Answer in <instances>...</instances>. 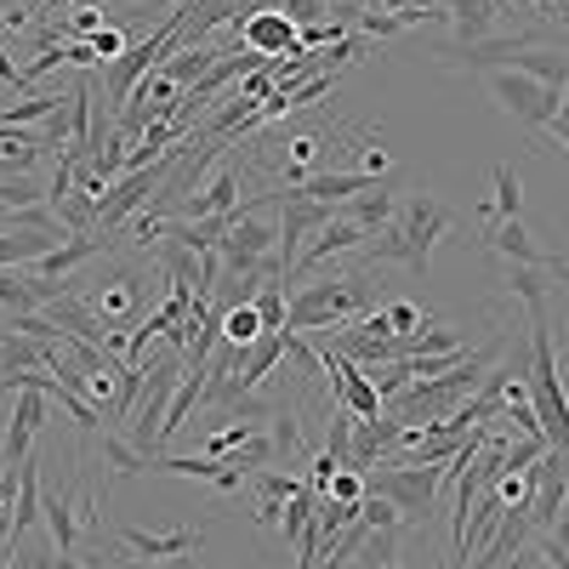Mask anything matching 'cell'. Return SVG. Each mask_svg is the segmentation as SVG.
<instances>
[{
	"instance_id": "10",
	"label": "cell",
	"mask_w": 569,
	"mask_h": 569,
	"mask_svg": "<svg viewBox=\"0 0 569 569\" xmlns=\"http://www.w3.org/2000/svg\"><path fill=\"white\" fill-rule=\"evenodd\" d=\"M246 166L240 160H222L217 166V177L206 182V188H194V200H188V211L182 217H233L246 200Z\"/></svg>"
},
{
	"instance_id": "37",
	"label": "cell",
	"mask_w": 569,
	"mask_h": 569,
	"mask_svg": "<svg viewBox=\"0 0 569 569\" xmlns=\"http://www.w3.org/2000/svg\"><path fill=\"white\" fill-rule=\"evenodd\" d=\"M512 7H525V0H496V12H512Z\"/></svg>"
},
{
	"instance_id": "39",
	"label": "cell",
	"mask_w": 569,
	"mask_h": 569,
	"mask_svg": "<svg viewBox=\"0 0 569 569\" xmlns=\"http://www.w3.org/2000/svg\"><path fill=\"white\" fill-rule=\"evenodd\" d=\"M563 467H569V450H563Z\"/></svg>"
},
{
	"instance_id": "22",
	"label": "cell",
	"mask_w": 569,
	"mask_h": 569,
	"mask_svg": "<svg viewBox=\"0 0 569 569\" xmlns=\"http://www.w3.org/2000/svg\"><path fill=\"white\" fill-rule=\"evenodd\" d=\"M268 439H273V461L297 467V450H302V427H297V416H291V410H273V416H268Z\"/></svg>"
},
{
	"instance_id": "24",
	"label": "cell",
	"mask_w": 569,
	"mask_h": 569,
	"mask_svg": "<svg viewBox=\"0 0 569 569\" xmlns=\"http://www.w3.org/2000/svg\"><path fill=\"white\" fill-rule=\"evenodd\" d=\"M257 313H262V330H284V313H291V302H284V284H257Z\"/></svg>"
},
{
	"instance_id": "32",
	"label": "cell",
	"mask_w": 569,
	"mask_h": 569,
	"mask_svg": "<svg viewBox=\"0 0 569 569\" xmlns=\"http://www.w3.org/2000/svg\"><path fill=\"white\" fill-rule=\"evenodd\" d=\"M34 12H46L40 0H23V7H0V29L18 34V29H29V23H34Z\"/></svg>"
},
{
	"instance_id": "27",
	"label": "cell",
	"mask_w": 569,
	"mask_h": 569,
	"mask_svg": "<svg viewBox=\"0 0 569 569\" xmlns=\"http://www.w3.org/2000/svg\"><path fill=\"white\" fill-rule=\"evenodd\" d=\"M325 496H337V501H365V472L359 467H337V472H330V485H325Z\"/></svg>"
},
{
	"instance_id": "9",
	"label": "cell",
	"mask_w": 569,
	"mask_h": 569,
	"mask_svg": "<svg viewBox=\"0 0 569 569\" xmlns=\"http://www.w3.org/2000/svg\"><path fill=\"white\" fill-rule=\"evenodd\" d=\"M46 393H34V388H18V399H12V416H7V427H0V467H18L29 450H34V439H40V427H46Z\"/></svg>"
},
{
	"instance_id": "18",
	"label": "cell",
	"mask_w": 569,
	"mask_h": 569,
	"mask_svg": "<svg viewBox=\"0 0 569 569\" xmlns=\"http://www.w3.org/2000/svg\"><path fill=\"white\" fill-rule=\"evenodd\" d=\"M450 29H456V46H479L490 40V23H496V0H450Z\"/></svg>"
},
{
	"instance_id": "12",
	"label": "cell",
	"mask_w": 569,
	"mask_h": 569,
	"mask_svg": "<svg viewBox=\"0 0 569 569\" xmlns=\"http://www.w3.org/2000/svg\"><path fill=\"white\" fill-rule=\"evenodd\" d=\"M120 547L137 558V563H160V558H188V552H194L200 547V530H120Z\"/></svg>"
},
{
	"instance_id": "14",
	"label": "cell",
	"mask_w": 569,
	"mask_h": 569,
	"mask_svg": "<svg viewBox=\"0 0 569 569\" xmlns=\"http://www.w3.org/2000/svg\"><path fill=\"white\" fill-rule=\"evenodd\" d=\"M365 188H376V177H365V171H313L308 182H297V188H291V194L319 200V206H342V200L365 194Z\"/></svg>"
},
{
	"instance_id": "33",
	"label": "cell",
	"mask_w": 569,
	"mask_h": 569,
	"mask_svg": "<svg viewBox=\"0 0 569 569\" xmlns=\"http://www.w3.org/2000/svg\"><path fill=\"white\" fill-rule=\"evenodd\" d=\"M0 86H12V91H23V98H29V80H23V63H12L7 52H0Z\"/></svg>"
},
{
	"instance_id": "20",
	"label": "cell",
	"mask_w": 569,
	"mask_h": 569,
	"mask_svg": "<svg viewBox=\"0 0 569 569\" xmlns=\"http://www.w3.org/2000/svg\"><path fill=\"white\" fill-rule=\"evenodd\" d=\"M34 160H40V142L29 137V131H0V166H7L12 177H29L34 171Z\"/></svg>"
},
{
	"instance_id": "28",
	"label": "cell",
	"mask_w": 569,
	"mask_h": 569,
	"mask_svg": "<svg viewBox=\"0 0 569 569\" xmlns=\"http://www.w3.org/2000/svg\"><path fill=\"white\" fill-rule=\"evenodd\" d=\"M382 319H388L393 337H416V325H421L427 313H421L416 302H388V308H382Z\"/></svg>"
},
{
	"instance_id": "30",
	"label": "cell",
	"mask_w": 569,
	"mask_h": 569,
	"mask_svg": "<svg viewBox=\"0 0 569 569\" xmlns=\"http://www.w3.org/2000/svg\"><path fill=\"white\" fill-rule=\"evenodd\" d=\"M98 29H103V7H74V18L63 23V34H69V40H91Z\"/></svg>"
},
{
	"instance_id": "21",
	"label": "cell",
	"mask_w": 569,
	"mask_h": 569,
	"mask_svg": "<svg viewBox=\"0 0 569 569\" xmlns=\"http://www.w3.org/2000/svg\"><path fill=\"white\" fill-rule=\"evenodd\" d=\"M490 490H496V501H501L507 512H530V501H536V472H496Z\"/></svg>"
},
{
	"instance_id": "2",
	"label": "cell",
	"mask_w": 569,
	"mask_h": 569,
	"mask_svg": "<svg viewBox=\"0 0 569 569\" xmlns=\"http://www.w3.org/2000/svg\"><path fill=\"white\" fill-rule=\"evenodd\" d=\"M525 313H530L525 382H530V399H536V416H541V439L552 450H569V393H563V370H558V353H552V325H547V308H525Z\"/></svg>"
},
{
	"instance_id": "11",
	"label": "cell",
	"mask_w": 569,
	"mask_h": 569,
	"mask_svg": "<svg viewBox=\"0 0 569 569\" xmlns=\"http://www.w3.org/2000/svg\"><path fill=\"white\" fill-rule=\"evenodd\" d=\"M530 536H536V525H530V512H501V525L490 530V541L467 558V569H507L518 552L530 547Z\"/></svg>"
},
{
	"instance_id": "16",
	"label": "cell",
	"mask_w": 569,
	"mask_h": 569,
	"mask_svg": "<svg viewBox=\"0 0 569 569\" xmlns=\"http://www.w3.org/2000/svg\"><path fill=\"white\" fill-rule=\"evenodd\" d=\"M485 246L501 257V262H541V251H536V240H530V228H525V217H501V222H490L485 228Z\"/></svg>"
},
{
	"instance_id": "38",
	"label": "cell",
	"mask_w": 569,
	"mask_h": 569,
	"mask_svg": "<svg viewBox=\"0 0 569 569\" xmlns=\"http://www.w3.org/2000/svg\"><path fill=\"white\" fill-rule=\"evenodd\" d=\"M370 569H405V563H399V558H393V563H370Z\"/></svg>"
},
{
	"instance_id": "34",
	"label": "cell",
	"mask_w": 569,
	"mask_h": 569,
	"mask_svg": "<svg viewBox=\"0 0 569 569\" xmlns=\"http://www.w3.org/2000/svg\"><path fill=\"white\" fill-rule=\"evenodd\" d=\"M558 142H563V149H569V91H563V103H558V114H552V126H547Z\"/></svg>"
},
{
	"instance_id": "4",
	"label": "cell",
	"mask_w": 569,
	"mask_h": 569,
	"mask_svg": "<svg viewBox=\"0 0 569 569\" xmlns=\"http://www.w3.org/2000/svg\"><path fill=\"white\" fill-rule=\"evenodd\" d=\"M365 313V279L359 273H330L319 284H302L284 313V330H337Z\"/></svg>"
},
{
	"instance_id": "17",
	"label": "cell",
	"mask_w": 569,
	"mask_h": 569,
	"mask_svg": "<svg viewBox=\"0 0 569 569\" xmlns=\"http://www.w3.org/2000/svg\"><path fill=\"white\" fill-rule=\"evenodd\" d=\"M501 217H525V177H518V166H496V200L479 206V222H501Z\"/></svg>"
},
{
	"instance_id": "3",
	"label": "cell",
	"mask_w": 569,
	"mask_h": 569,
	"mask_svg": "<svg viewBox=\"0 0 569 569\" xmlns=\"http://www.w3.org/2000/svg\"><path fill=\"white\" fill-rule=\"evenodd\" d=\"M450 479V461H433V467H399V461H376L365 472V490L376 496H388L399 512H405V525H427V518L439 512V490Z\"/></svg>"
},
{
	"instance_id": "5",
	"label": "cell",
	"mask_w": 569,
	"mask_h": 569,
	"mask_svg": "<svg viewBox=\"0 0 569 569\" xmlns=\"http://www.w3.org/2000/svg\"><path fill=\"white\" fill-rule=\"evenodd\" d=\"M485 86H490V98L518 120V126H530V131H547L558 103H563V91L536 80V74H518V69H485Z\"/></svg>"
},
{
	"instance_id": "29",
	"label": "cell",
	"mask_w": 569,
	"mask_h": 569,
	"mask_svg": "<svg viewBox=\"0 0 569 569\" xmlns=\"http://www.w3.org/2000/svg\"><path fill=\"white\" fill-rule=\"evenodd\" d=\"M91 52H98V63H114V58H126V29L103 23L98 34H91Z\"/></svg>"
},
{
	"instance_id": "1",
	"label": "cell",
	"mask_w": 569,
	"mask_h": 569,
	"mask_svg": "<svg viewBox=\"0 0 569 569\" xmlns=\"http://www.w3.org/2000/svg\"><path fill=\"white\" fill-rule=\"evenodd\" d=\"M445 228H450V211H445L433 194H416V206H410L405 217H393V222L359 251V268L405 262L410 273H427V257H433V246L445 240Z\"/></svg>"
},
{
	"instance_id": "23",
	"label": "cell",
	"mask_w": 569,
	"mask_h": 569,
	"mask_svg": "<svg viewBox=\"0 0 569 569\" xmlns=\"http://www.w3.org/2000/svg\"><path fill=\"white\" fill-rule=\"evenodd\" d=\"M359 518L370 530H405V512L388 501V496H376V490H365V501H359Z\"/></svg>"
},
{
	"instance_id": "8",
	"label": "cell",
	"mask_w": 569,
	"mask_h": 569,
	"mask_svg": "<svg viewBox=\"0 0 569 569\" xmlns=\"http://www.w3.org/2000/svg\"><path fill=\"white\" fill-rule=\"evenodd\" d=\"M370 240H376L370 228H359L353 217H342L337 206H330V222H325V228L313 233V246H308V251L297 257L291 279H297V273H313V268H325V262H337V257H348V251H365Z\"/></svg>"
},
{
	"instance_id": "36",
	"label": "cell",
	"mask_w": 569,
	"mask_h": 569,
	"mask_svg": "<svg viewBox=\"0 0 569 569\" xmlns=\"http://www.w3.org/2000/svg\"><path fill=\"white\" fill-rule=\"evenodd\" d=\"M137 569H194L188 558H160V563H137Z\"/></svg>"
},
{
	"instance_id": "7",
	"label": "cell",
	"mask_w": 569,
	"mask_h": 569,
	"mask_svg": "<svg viewBox=\"0 0 569 569\" xmlns=\"http://www.w3.org/2000/svg\"><path fill=\"white\" fill-rule=\"evenodd\" d=\"M233 34H240V46H246V52H257V58H297L302 52V29L284 18L273 0H268V7H257L251 18L233 23Z\"/></svg>"
},
{
	"instance_id": "31",
	"label": "cell",
	"mask_w": 569,
	"mask_h": 569,
	"mask_svg": "<svg viewBox=\"0 0 569 569\" xmlns=\"http://www.w3.org/2000/svg\"><path fill=\"white\" fill-rule=\"evenodd\" d=\"M388 149H382V142H376V137H365V149H359V166L353 171H365V177H388Z\"/></svg>"
},
{
	"instance_id": "13",
	"label": "cell",
	"mask_w": 569,
	"mask_h": 569,
	"mask_svg": "<svg viewBox=\"0 0 569 569\" xmlns=\"http://www.w3.org/2000/svg\"><path fill=\"white\" fill-rule=\"evenodd\" d=\"M211 319H217V342L222 348H233V353H246V348H257L268 330H262V313H257V302H233V308H211Z\"/></svg>"
},
{
	"instance_id": "6",
	"label": "cell",
	"mask_w": 569,
	"mask_h": 569,
	"mask_svg": "<svg viewBox=\"0 0 569 569\" xmlns=\"http://www.w3.org/2000/svg\"><path fill=\"white\" fill-rule=\"evenodd\" d=\"M74 291L86 297L91 313H98L103 325H114V330H131V325L149 319L142 313V273L137 268H103L98 279H74Z\"/></svg>"
},
{
	"instance_id": "26",
	"label": "cell",
	"mask_w": 569,
	"mask_h": 569,
	"mask_svg": "<svg viewBox=\"0 0 569 569\" xmlns=\"http://www.w3.org/2000/svg\"><path fill=\"white\" fill-rule=\"evenodd\" d=\"M365 536H370V525H365V518H353V525H348V530H342L337 541H330V558H325V563H330V569H342L348 558H359Z\"/></svg>"
},
{
	"instance_id": "19",
	"label": "cell",
	"mask_w": 569,
	"mask_h": 569,
	"mask_svg": "<svg viewBox=\"0 0 569 569\" xmlns=\"http://www.w3.org/2000/svg\"><path fill=\"white\" fill-rule=\"evenodd\" d=\"M103 467L114 479H137V472H149V456H142L126 433H103Z\"/></svg>"
},
{
	"instance_id": "40",
	"label": "cell",
	"mask_w": 569,
	"mask_h": 569,
	"mask_svg": "<svg viewBox=\"0 0 569 569\" xmlns=\"http://www.w3.org/2000/svg\"><path fill=\"white\" fill-rule=\"evenodd\" d=\"M166 7H177V0H166Z\"/></svg>"
},
{
	"instance_id": "35",
	"label": "cell",
	"mask_w": 569,
	"mask_h": 569,
	"mask_svg": "<svg viewBox=\"0 0 569 569\" xmlns=\"http://www.w3.org/2000/svg\"><path fill=\"white\" fill-rule=\"evenodd\" d=\"M52 569H86L80 552H52Z\"/></svg>"
},
{
	"instance_id": "15",
	"label": "cell",
	"mask_w": 569,
	"mask_h": 569,
	"mask_svg": "<svg viewBox=\"0 0 569 569\" xmlns=\"http://www.w3.org/2000/svg\"><path fill=\"white\" fill-rule=\"evenodd\" d=\"M325 137H330V126H313V131H297V137H284V160H279V177L284 182H308L313 171H319V154H325Z\"/></svg>"
},
{
	"instance_id": "25",
	"label": "cell",
	"mask_w": 569,
	"mask_h": 569,
	"mask_svg": "<svg viewBox=\"0 0 569 569\" xmlns=\"http://www.w3.org/2000/svg\"><path fill=\"white\" fill-rule=\"evenodd\" d=\"M273 7L291 18L297 29H313V23H330L337 12H330V0H273Z\"/></svg>"
}]
</instances>
